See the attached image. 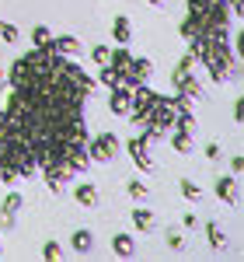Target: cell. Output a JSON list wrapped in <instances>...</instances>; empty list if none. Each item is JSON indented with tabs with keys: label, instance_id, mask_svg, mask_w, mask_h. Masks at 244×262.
Returning <instances> with one entry per match:
<instances>
[{
	"label": "cell",
	"instance_id": "cell-7",
	"mask_svg": "<svg viewBox=\"0 0 244 262\" xmlns=\"http://www.w3.org/2000/svg\"><path fill=\"white\" fill-rule=\"evenodd\" d=\"M91 245H94V234H91V231H74L70 248H74L77 255H87V252H91Z\"/></svg>",
	"mask_w": 244,
	"mask_h": 262
},
{
	"label": "cell",
	"instance_id": "cell-2",
	"mask_svg": "<svg viewBox=\"0 0 244 262\" xmlns=\"http://www.w3.org/2000/svg\"><path fill=\"white\" fill-rule=\"evenodd\" d=\"M39 171L45 175V185H49L53 192H63V182H66V179H74L70 164L63 161V158H60V161H49V164H42Z\"/></svg>",
	"mask_w": 244,
	"mask_h": 262
},
{
	"label": "cell",
	"instance_id": "cell-10",
	"mask_svg": "<svg viewBox=\"0 0 244 262\" xmlns=\"http://www.w3.org/2000/svg\"><path fill=\"white\" fill-rule=\"evenodd\" d=\"M108 63L119 70V74H126L129 70V63H133V53L126 49V46H119V49H112V56H108Z\"/></svg>",
	"mask_w": 244,
	"mask_h": 262
},
{
	"label": "cell",
	"instance_id": "cell-13",
	"mask_svg": "<svg viewBox=\"0 0 244 262\" xmlns=\"http://www.w3.org/2000/svg\"><path fill=\"white\" fill-rule=\"evenodd\" d=\"M98 84H105V88H115V84H122V74L112 67V63H102V70H98Z\"/></svg>",
	"mask_w": 244,
	"mask_h": 262
},
{
	"label": "cell",
	"instance_id": "cell-29",
	"mask_svg": "<svg viewBox=\"0 0 244 262\" xmlns=\"http://www.w3.org/2000/svg\"><path fill=\"white\" fill-rule=\"evenodd\" d=\"M4 126H7V112L0 108V137H4Z\"/></svg>",
	"mask_w": 244,
	"mask_h": 262
},
{
	"label": "cell",
	"instance_id": "cell-9",
	"mask_svg": "<svg viewBox=\"0 0 244 262\" xmlns=\"http://www.w3.org/2000/svg\"><path fill=\"white\" fill-rule=\"evenodd\" d=\"M182 39H185V42L203 39V18H192V14H188V18L182 21Z\"/></svg>",
	"mask_w": 244,
	"mask_h": 262
},
{
	"label": "cell",
	"instance_id": "cell-14",
	"mask_svg": "<svg viewBox=\"0 0 244 262\" xmlns=\"http://www.w3.org/2000/svg\"><path fill=\"white\" fill-rule=\"evenodd\" d=\"M171 147H175L178 154H192V133H185V129H175V133H171Z\"/></svg>",
	"mask_w": 244,
	"mask_h": 262
},
{
	"label": "cell",
	"instance_id": "cell-1",
	"mask_svg": "<svg viewBox=\"0 0 244 262\" xmlns=\"http://www.w3.org/2000/svg\"><path fill=\"white\" fill-rule=\"evenodd\" d=\"M87 158L91 161H115L119 158V137L115 133H98L94 140H87Z\"/></svg>",
	"mask_w": 244,
	"mask_h": 262
},
{
	"label": "cell",
	"instance_id": "cell-3",
	"mask_svg": "<svg viewBox=\"0 0 244 262\" xmlns=\"http://www.w3.org/2000/svg\"><path fill=\"white\" fill-rule=\"evenodd\" d=\"M126 150H129V158L136 161V168H143V171H154V161H150V154H147V137H129L126 140Z\"/></svg>",
	"mask_w": 244,
	"mask_h": 262
},
{
	"label": "cell",
	"instance_id": "cell-6",
	"mask_svg": "<svg viewBox=\"0 0 244 262\" xmlns=\"http://www.w3.org/2000/svg\"><path fill=\"white\" fill-rule=\"evenodd\" d=\"M49 46H53L60 56H70V53H77V49H81V42L74 39V35H56V39H49Z\"/></svg>",
	"mask_w": 244,
	"mask_h": 262
},
{
	"label": "cell",
	"instance_id": "cell-15",
	"mask_svg": "<svg viewBox=\"0 0 244 262\" xmlns=\"http://www.w3.org/2000/svg\"><path fill=\"white\" fill-rule=\"evenodd\" d=\"M206 238H209V245L220 252V248H227V234L220 231V224H206Z\"/></svg>",
	"mask_w": 244,
	"mask_h": 262
},
{
	"label": "cell",
	"instance_id": "cell-19",
	"mask_svg": "<svg viewBox=\"0 0 244 262\" xmlns=\"http://www.w3.org/2000/svg\"><path fill=\"white\" fill-rule=\"evenodd\" d=\"M49 39H53V32H49L45 25H39V28H32V46H49Z\"/></svg>",
	"mask_w": 244,
	"mask_h": 262
},
{
	"label": "cell",
	"instance_id": "cell-22",
	"mask_svg": "<svg viewBox=\"0 0 244 262\" xmlns=\"http://www.w3.org/2000/svg\"><path fill=\"white\" fill-rule=\"evenodd\" d=\"M126 189H129V196H133V200H143V196H147V185H143L140 179H133Z\"/></svg>",
	"mask_w": 244,
	"mask_h": 262
},
{
	"label": "cell",
	"instance_id": "cell-4",
	"mask_svg": "<svg viewBox=\"0 0 244 262\" xmlns=\"http://www.w3.org/2000/svg\"><path fill=\"white\" fill-rule=\"evenodd\" d=\"M112 95H108V108L115 112V116H126L129 112V91L133 88H126V84H115V88H108Z\"/></svg>",
	"mask_w": 244,
	"mask_h": 262
},
{
	"label": "cell",
	"instance_id": "cell-24",
	"mask_svg": "<svg viewBox=\"0 0 244 262\" xmlns=\"http://www.w3.org/2000/svg\"><path fill=\"white\" fill-rule=\"evenodd\" d=\"M0 35H4V42H18V28L7 25V21H0Z\"/></svg>",
	"mask_w": 244,
	"mask_h": 262
},
{
	"label": "cell",
	"instance_id": "cell-17",
	"mask_svg": "<svg viewBox=\"0 0 244 262\" xmlns=\"http://www.w3.org/2000/svg\"><path fill=\"white\" fill-rule=\"evenodd\" d=\"M133 224H136V231H154V213L150 210H133Z\"/></svg>",
	"mask_w": 244,
	"mask_h": 262
},
{
	"label": "cell",
	"instance_id": "cell-28",
	"mask_svg": "<svg viewBox=\"0 0 244 262\" xmlns=\"http://www.w3.org/2000/svg\"><path fill=\"white\" fill-rule=\"evenodd\" d=\"M206 158L216 161V158H220V143H206Z\"/></svg>",
	"mask_w": 244,
	"mask_h": 262
},
{
	"label": "cell",
	"instance_id": "cell-20",
	"mask_svg": "<svg viewBox=\"0 0 244 262\" xmlns=\"http://www.w3.org/2000/svg\"><path fill=\"white\" fill-rule=\"evenodd\" d=\"M178 185H182V196H185V200H199V196H203V192H199V185H196V182L182 179V182H178Z\"/></svg>",
	"mask_w": 244,
	"mask_h": 262
},
{
	"label": "cell",
	"instance_id": "cell-23",
	"mask_svg": "<svg viewBox=\"0 0 244 262\" xmlns=\"http://www.w3.org/2000/svg\"><path fill=\"white\" fill-rule=\"evenodd\" d=\"M167 248H171V252H182L185 248V238L178 234V231H167Z\"/></svg>",
	"mask_w": 244,
	"mask_h": 262
},
{
	"label": "cell",
	"instance_id": "cell-8",
	"mask_svg": "<svg viewBox=\"0 0 244 262\" xmlns=\"http://www.w3.org/2000/svg\"><path fill=\"white\" fill-rule=\"evenodd\" d=\"M74 200L81 203V206H94V203H98V189H94L91 182H84V185L74 189Z\"/></svg>",
	"mask_w": 244,
	"mask_h": 262
},
{
	"label": "cell",
	"instance_id": "cell-12",
	"mask_svg": "<svg viewBox=\"0 0 244 262\" xmlns=\"http://www.w3.org/2000/svg\"><path fill=\"white\" fill-rule=\"evenodd\" d=\"M112 248H115V255H122V259H129V255L136 252V242H133L129 234H115V238H112Z\"/></svg>",
	"mask_w": 244,
	"mask_h": 262
},
{
	"label": "cell",
	"instance_id": "cell-5",
	"mask_svg": "<svg viewBox=\"0 0 244 262\" xmlns=\"http://www.w3.org/2000/svg\"><path fill=\"white\" fill-rule=\"evenodd\" d=\"M112 35H115V42H119V46H129V39H133V28H129V18H126V14L112 18Z\"/></svg>",
	"mask_w": 244,
	"mask_h": 262
},
{
	"label": "cell",
	"instance_id": "cell-21",
	"mask_svg": "<svg viewBox=\"0 0 244 262\" xmlns=\"http://www.w3.org/2000/svg\"><path fill=\"white\" fill-rule=\"evenodd\" d=\"M108 56H112V49H108V46H94V49H91V60L98 63V67L108 63Z\"/></svg>",
	"mask_w": 244,
	"mask_h": 262
},
{
	"label": "cell",
	"instance_id": "cell-30",
	"mask_svg": "<svg viewBox=\"0 0 244 262\" xmlns=\"http://www.w3.org/2000/svg\"><path fill=\"white\" fill-rule=\"evenodd\" d=\"M150 4H154V7H164V4H167V0H150Z\"/></svg>",
	"mask_w": 244,
	"mask_h": 262
},
{
	"label": "cell",
	"instance_id": "cell-16",
	"mask_svg": "<svg viewBox=\"0 0 244 262\" xmlns=\"http://www.w3.org/2000/svg\"><path fill=\"white\" fill-rule=\"evenodd\" d=\"M175 129H185V133H196V116H192V108H182V112L175 116Z\"/></svg>",
	"mask_w": 244,
	"mask_h": 262
},
{
	"label": "cell",
	"instance_id": "cell-26",
	"mask_svg": "<svg viewBox=\"0 0 244 262\" xmlns=\"http://www.w3.org/2000/svg\"><path fill=\"white\" fill-rule=\"evenodd\" d=\"M14 179H18V171H14L11 164H4V161H0V182H4V185H11Z\"/></svg>",
	"mask_w": 244,
	"mask_h": 262
},
{
	"label": "cell",
	"instance_id": "cell-27",
	"mask_svg": "<svg viewBox=\"0 0 244 262\" xmlns=\"http://www.w3.org/2000/svg\"><path fill=\"white\" fill-rule=\"evenodd\" d=\"M60 252H63V248H60L56 242H45V248H42V259H60Z\"/></svg>",
	"mask_w": 244,
	"mask_h": 262
},
{
	"label": "cell",
	"instance_id": "cell-25",
	"mask_svg": "<svg viewBox=\"0 0 244 262\" xmlns=\"http://www.w3.org/2000/svg\"><path fill=\"white\" fill-rule=\"evenodd\" d=\"M188 14L192 18H206V0H188Z\"/></svg>",
	"mask_w": 244,
	"mask_h": 262
},
{
	"label": "cell",
	"instance_id": "cell-31",
	"mask_svg": "<svg viewBox=\"0 0 244 262\" xmlns=\"http://www.w3.org/2000/svg\"><path fill=\"white\" fill-rule=\"evenodd\" d=\"M0 252H4V242H0Z\"/></svg>",
	"mask_w": 244,
	"mask_h": 262
},
{
	"label": "cell",
	"instance_id": "cell-11",
	"mask_svg": "<svg viewBox=\"0 0 244 262\" xmlns=\"http://www.w3.org/2000/svg\"><path fill=\"white\" fill-rule=\"evenodd\" d=\"M216 196L224 203H237V179H220L216 182Z\"/></svg>",
	"mask_w": 244,
	"mask_h": 262
},
{
	"label": "cell",
	"instance_id": "cell-18",
	"mask_svg": "<svg viewBox=\"0 0 244 262\" xmlns=\"http://www.w3.org/2000/svg\"><path fill=\"white\" fill-rule=\"evenodd\" d=\"M21 203H25V200H21L18 192H11V196L4 200V210H0V213H7V217H14V213L21 210Z\"/></svg>",
	"mask_w": 244,
	"mask_h": 262
}]
</instances>
